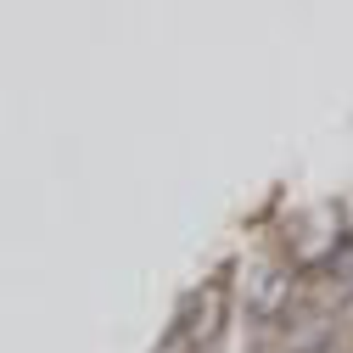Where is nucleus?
<instances>
[{
  "mask_svg": "<svg viewBox=\"0 0 353 353\" xmlns=\"http://www.w3.org/2000/svg\"><path fill=\"white\" fill-rule=\"evenodd\" d=\"M292 297H297V275L286 263H263V270H252V286H247V314L258 325H275L292 314Z\"/></svg>",
  "mask_w": 353,
  "mask_h": 353,
  "instance_id": "f257e3e1",
  "label": "nucleus"
},
{
  "mask_svg": "<svg viewBox=\"0 0 353 353\" xmlns=\"http://www.w3.org/2000/svg\"><path fill=\"white\" fill-rule=\"evenodd\" d=\"M331 331H336V320H331V314H308L303 325H292L286 353H320V347H331Z\"/></svg>",
  "mask_w": 353,
  "mask_h": 353,
  "instance_id": "f03ea898",
  "label": "nucleus"
}]
</instances>
